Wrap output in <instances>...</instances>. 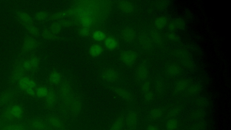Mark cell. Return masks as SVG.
Listing matches in <instances>:
<instances>
[{"instance_id":"11","label":"cell","mask_w":231,"mask_h":130,"mask_svg":"<svg viewBox=\"0 0 231 130\" xmlns=\"http://www.w3.org/2000/svg\"><path fill=\"white\" fill-rule=\"evenodd\" d=\"M89 52L90 54L93 57H97L103 53V49L99 44H94L91 46Z\"/></svg>"},{"instance_id":"19","label":"cell","mask_w":231,"mask_h":130,"mask_svg":"<svg viewBox=\"0 0 231 130\" xmlns=\"http://www.w3.org/2000/svg\"><path fill=\"white\" fill-rule=\"evenodd\" d=\"M177 127V121L174 118H171L167 121L166 128L168 130H175Z\"/></svg>"},{"instance_id":"32","label":"cell","mask_w":231,"mask_h":130,"mask_svg":"<svg viewBox=\"0 0 231 130\" xmlns=\"http://www.w3.org/2000/svg\"><path fill=\"white\" fill-rule=\"evenodd\" d=\"M30 62L31 64L32 67H34L38 65V60L36 58H33L31 61H30Z\"/></svg>"},{"instance_id":"10","label":"cell","mask_w":231,"mask_h":130,"mask_svg":"<svg viewBox=\"0 0 231 130\" xmlns=\"http://www.w3.org/2000/svg\"><path fill=\"white\" fill-rule=\"evenodd\" d=\"M94 12L91 8L89 7H82L77 11L78 16L80 20L84 18L92 17Z\"/></svg>"},{"instance_id":"30","label":"cell","mask_w":231,"mask_h":130,"mask_svg":"<svg viewBox=\"0 0 231 130\" xmlns=\"http://www.w3.org/2000/svg\"><path fill=\"white\" fill-rule=\"evenodd\" d=\"M6 130H23V128L21 126H14L9 127Z\"/></svg>"},{"instance_id":"16","label":"cell","mask_w":231,"mask_h":130,"mask_svg":"<svg viewBox=\"0 0 231 130\" xmlns=\"http://www.w3.org/2000/svg\"><path fill=\"white\" fill-rule=\"evenodd\" d=\"M37 96L39 98L47 97L49 93L48 88L45 87L41 86L37 89L35 92Z\"/></svg>"},{"instance_id":"14","label":"cell","mask_w":231,"mask_h":130,"mask_svg":"<svg viewBox=\"0 0 231 130\" xmlns=\"http://www.w3.org/2000/svg\"><path fill=\"white\" fill-rule=\"evenodd\" d=\"M167 23V18L164 16H160L155 20V26L157 29L161 30L165 27Z\"/></svg>"},{"instance_id":"24","label":"cell","mask_w":231,"mask_h":130,"mask_svg":"<svg viewBox=\"0 0 231 130\" xmlns=\"http://www.w3.org/2000/svg\"><path fill=\"white\" fill-rule=\"evenodd\" d=\"M179 113H180V110L178 108H174L169 113L168 115V117L171 118H174L179 114Z\"/></svg>"},{"instance_id":"6","label":"cell","mask_w":231,"mask_h":130,"mask_svg":"<svg viewBox=\"0 0 231 130\" xmlns=\"http://www.w3.org/2000/svg\"><path fill=\"white\" fill-rule=\"evenodd\" d=\"M19 84L20 87L25 91L30 88L34 89L36 86V83L34 81L26 77H23L20 79Z\"/></svg>"},{"instance_id":"12","label":"cell","mask_w":231,"mask_h":130,"mask_svg":"<svg viewBox=\"0 0 231 130\" xmlns=\"http://www.w3.org/2000/svg\"><path fill=\"white\" fill-rule=\"evenodd\" d=\"M150 37L152 42L158 45H161L162 44V40L161 35L156 30H153L150 32Z\"/></svg>"},{"instance_id":"27","label":"cell","mask_w":231,"mask_h":130,"mask_svg":"<svg viewBox=\"0 0 231 130\" xmlns=\"http://www.w3.org/2000/svg\"><path fill=\"white\" fill-rule=\"evenodd\" d=\"M144 98L147 101H150L153 98V94L152 91L150 90L149 92L144 94Z\"/></svg>"},{"instance_id":"31","label":"cell","mask_w":231,"mask_h":130,"mask_svg":"<svg viewBox=\"0 0 231 130\" xmlns=\"http://www.w3.org/2000/svg\"><path fill=\"white\" fill-rule=\"evenodd\" d=\"M23 67L25 69L27 70H30L32 68L30 62V61H26V62H24L23 64Z\"/></svg>"},{"instance_id":"22","label":"cell","mask_w":231,"mask_h":130,"mask_svg":"<svg viewBox=\"0 0 231 130\" xmlns=\"http://www.w3.org/2000/svg\"><path fill=\"white\" fill-rule=\"evenodd\" d=\"M188 84L187 82L185 81H180L177 83L175 88V91L176 92H182L185 89L187 86Z\"/></svg>"},{"instance_id":"2","label":"cell","mask_w":231,"mask_h":130,"mask_svg":"<svg viewBox=\"0 0 231 130\" xmlns=\"http://www.w3.org/2000/svg\"><path fill=\"white\" fill-rule=\"evenodd\" d=\"M121 37L124 41L129 43H132L136 38V32L131 28L126 27L122 31Z\"/></svg>"},{"instance_id":"26","label":"cell","mask_w":231,"mask_h":130,"mask_svg":"<svg viewBox=\"0 0 231 130\" xmlns=\"http://www.w3.org/2000/svg\"><path fill=\"white\" fill-rule=\"evenodd\" d=\"M142 89L144 94H145V93L150 91L151 90H150V83L149 81L145 82L142 85Z\"/></svg>"},{"instance_id":"18","label":"cell","mask_w":231,"mask_h":130,"mask_svg":"<svg viewBox=\"0 0 231 130\" xmlns=\"http://www.w3.org/2000/svg\"><path fill=\"white\" fill-rule=\"evenodd\" d=\"M180 72V68L176 65H170L167 69V72L170 76H173L177 75Z\"/></svg>"},{"instance_id":"33","label":"cell","mask_w":231,"mask_h":130,"mask_svg":"<svg viewBox=\"0 0 231 130\" xmlns=\"http://www.w3.org/2000/svg\"><path fill=\"white\" fill-rule=\"evenodd\" d=\"M162 83L160 81H158L156 84V89L158 92H160L162 90Z\"/></svg>"},{"instance_id":"15","label":"cell","mask_w":231,"mask_h":130,"mask_svg":"<svg viewBox=\"0 0 231 130\" xmlns=\"http://www.w3.org/2000/svg\"><path fill=\"white\" fill-rule=\"evenodd\" d=\"M92 37L94 40L96 41H102L107 38L106 34L101 31H96L93 32Z\"/></svg>"},{"instance_id":"8","label":"cell","mask_w":231,"mask_h":130,"mask_svg":"<svg viewBox=\"0 0 231 130\" xmlns=\"http://www.w3.org/2000/svg\"><path fill=\"white\" fill-rule=\"evenodd\" d=\"M8 114L11 117L15 118H19L20 117H21L23 114V110L20 106L15 105L12 106L9 109Z\"/></svg>"},{"instance_id":"1","label":"cell","mask_w":231,"mask_h":130,"mask_svg":"<svg viewBox=\"0 0 231 130\" xmlns=\"http://www.w3.org/2000/svg\"><path fill=\"white\" fill-rule=\"evenodd\" d=\"M120 58L125 64L131 66L135 63L137 60V54L132 51H124L120 54Z\"/></svg>"},{"instance_id":"5","label":"cell","mask_w":231,"mask_h":130,"mask_svg":"<svg viewBox=\"0 0 231 130\" xmlns=\"http://www.w3.org/2000/svg\"><path fill=\"white\" fill-rule=\"evenodd\" d=\"M139 43L144 49L148 50L151 49L152 46V42L150 36L145 33H142L139 36Z\"/></svg>"},{"instance_id":"4","label":"cell","mask_w":231,"mask_h":130,"mask_svg":"<svg viewBox=\"0 0 231 130\" xmlns=\"http://www.w3.org/2000/svg\"><path fill=\"white\" fill-rule=\"evenodd\" d=\"M136 77L140 81H142L147 79L148 77V70L147 65L145 62H143L136 71Z\"/></svg>"},{"instance_id":"34","label":"cell","mask_w":231,"mask_h":130,"mask_svg":"<svg viewBox=\"0 0 231 130\" xmlns=\"http://www.w3.org/2000/svg\"><path fill=\"white\" fill-rule=\"evenodd\" d=\"M147 130H159V129L156 126H150L147 128Z\"/></svg>"},{"instance_id":"13","label":"cell","mask_w":231,"mask_h":130,"mask_svg":"<svg viewBox=\"0 0 231 130\" xmlns=\"http://www.w3.org/2000/svg\"><path fill=\"white\" fill-rule=\"evenodd\" d=\"M138 116L136 113H131L129 118V124L130 130H136L137 124Z\"/></svg>"},{"instance_id":"7","label":"cell","mask_w":231,"mask_h":130,"mask_svg":"<svg viewBox=\"0 0 231 130\" xmlns=\"http://www.w3.org/2000/svg\"><path fill=\"white\" fill-rule=\"evenodd\" d=\"M118 8L122 11L130 14L134 11V6L132 3L128 1H120L117 4Z\"/></svg>"},{"instance_id":"21","label":"cell","mask_w":231,"mask_h":130,"mask_svg":"<svg viewBox=\"0 0 231 130\" xmlns=\"http://www.w3.org/2000/svg\"><path fill=\"white\" fill-rule=\"evenodd\" d=\"M116 90L117 93L119 94L121 96H122L124 99H126L127 100H131L132 99V97H131V95L127 91L125 90L124 89H121V88L118 89V88H116Z\"/></svg>"},{"instance_id":"23","label":"cell","mask_w":231,"mask_h":130,"mask_svg":"<svg viewBox=\"0 0 231 130\" xmlns=\"http://www.w3.org/2000/svg\"><path fill=\"white\" fill-rule=\"evenodd\" d=\"M175 23L176 25L177 30H182L184 28L185 26V22L183 20L181 19H177L174 20Z\"/></svg>"},{"instance_id":"25","label":"cell","mask_w":231,"mask_h":130,"mask_svg":"<svg viewBox=\"0 0 231 130\" xmlns=\"http://www.w3.org/2000/svg\"><path fill=\"white\" fill-rule=\"evenodd\" d=\"M80 35L83 37H86L90 34V30L87 27H83L80 29L79 31Z\"/></svg>"},{"instance_id":"3","label":"cell","mask_w":231,"mask_h":130,"mask_svg":"<svg viewBox=\"0 0 231 130\" xmlns=\"http://www.w3.org/2000/svg\"><path fill=\"white\" fill-rule=\"evenodd\" d=\"M102 78L108 81H115L119 77L117 71L113 69L108 68L104 70L101 75Z\"/></svg>"},{"instance_id":"28","label":"cell","mask_w":231,"mask_h":130,"mask_svg":"<svg viewBox=\"0 0 231 130\" xmlns=\"http://www.w3.org/2000/svg\"><path fill=\"white\" fill-rule=\"evenodd\" d=\"M169 30L172 32H174L175 31H177L176 25L175 23V22L174 20L173 21L171 22L169 24Z\"/></svg>"},{"instance_id":"29","label":"cell","mask_w":231,"mask_h":130,"mask_svg":"<svg viewBox=\"0 0 231 130\" xmlns=\"http://www.w3.org/2000/svg\"><path fill=\"white\" fill-rule=\"evenodd\" d=\"M169 39L172 41H177L178 40V37L173 33H171L168 35Z\"/></svg>"},{"instance_id":"17","label":"cell","mask_w":231,"mask_h":130,"mask_svg":"<svg viewBox=\"0 0 231 130\" xmlns=\"http://www.w3.org/2000/svg\"><path fill=\"white\" fill-rule=\"evenodd\" d=\"M162 115V111L160 108H155L152 109L150 112V118L155 120L160 118Z\"/></svg>"},{"instance_id":"9","label":"cell","mask_w":231,"mask_h":130,"mask_svg":"<svg viewBox=\"0 0 231 130\" xmlns=\"http://www.w3.org/2000/svg\"><path fill=\"white\" fill-rule=\"evenodd\" d=\"M105 47L110 50H113L117 48L118 43L116 39L112 37H108L104 40Z\"/></svg>"},{"instance_id":"20","label":"cell","mask_w":231,"mask_h":130,"mask_svg":"<svg viewBox=\"0 0 231 130\" xmlns=\"http://www.w3.org/2000/svg\"><path fill=\"white\" fill-rule=\"evenodd\" d=\"M50 81L54 84L58 83L61 79V76L60 73L57 71H53L50 75Z\"/></svg>"}]
</instances>
